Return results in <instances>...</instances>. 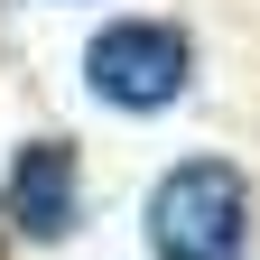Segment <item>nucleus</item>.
<instances>
[{
  "label": "nucleus",
  "instance_id": "f257e3e1",
  "mask_svg": "<svg viewBox=\"0 0 260 260\" xmlns=\"http://www.w3.org/2000/svg\"><path fill=\"white\" fill-rule=\"evenodd\" d=\"M251 242V186L223 158L168 168L149 186V260H242Z\"/></svg>",
  "mask_w": 260,
  "mask_h": 260
},
{
  "label": "nucleus",
  "instance_id": "7ed1b4c3",
  "mask_svg": "<svg viewBox=\"0 0 260 260\" xmlns=\"http://www.w3.org/2000/svg\"><path fill=\"white\" fill-rule=\"evenodd\" d=\"M10 223L28 242H65L75 233V149L65 140H28L10 168Z\"/></svg>",
  "mask_w": 260,
  "mask_h": 260
},
{
  "label": "nucleus",
  "instance_id": "f03ea898",
  "mask_svg": "<svg viewBox=\"0 0 260 260\" xmlns=\"http://www.w3.org/2000/svg\"><path fill=\"white\" fill-rule=\"evenodd\" d=\"M186 75H195V47L177 38L168 19H121V28H103V38L84 47V84L103 93V103H121V112L177 103Z\"/></svg>",
  "mask_w": 260,
  "mask_h": 260
}]
</instances>
